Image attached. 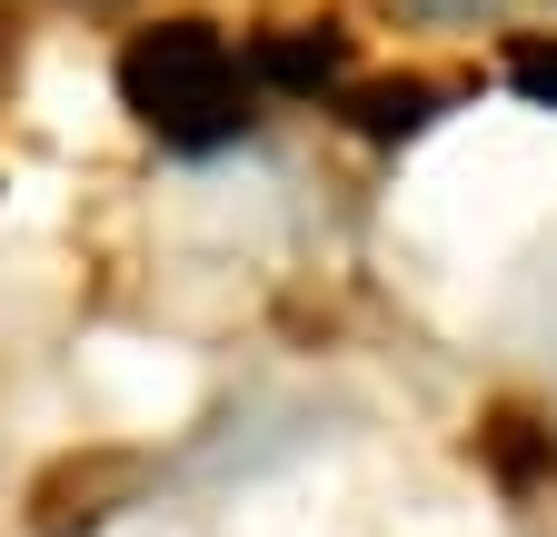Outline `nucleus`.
<instances>
[{
  "mask_svg": "<svg viewBox=\"0 0 557 537\" xmlns=\"http://www.w3.org/2000/svg\"><path fill=\"white\" fill-rule=\"evenodd\" d=\"M110 80H120V110L180 160H220L259 129V80H249L239 40L220 21H199V11L139 21L110 60Z\"/></svg>",
  "mask_w": 557,
  "mask_h": 537,
  "instance_id": "f257e3e1",
  "label": "nucleus"
},
{
  "mask_svg": "<svg viewBox=\"0 0 557 537\" xmlns=\"http://www.w3.org/2000/svg\"><path fill=\"white\" fill-rule=\"evenodd\" d=\"M139 488H150L139 448H81L30 478V537H100L120 508H139Z\"/></svg>",
  "mask_w": 557,
  "mask_h": 537,
  "instance_id": "f03ea898",
  "label": "nucleus"
},
{
  "mask_svg": "<svg viewBox=\"0 0 557 537\" xmlns=\"http://www.w3.org/2000/svg\"><path fill=\"white\" fill-rule=\"evenodd\" d=\"M468 100V80H429V71H388V80H348L329 110L348 140H369V150H408V140H429V129Z\"/></svg>",
  "mask_w": 557,
  "mask_h": 537,
  "instance_id": "7ed1b4c3",
  "label": "nucleus"
},
{
  "mask_svg": "<svg viewBox=\"0 0 557 537\" xmlns=\"http://www.w3.org/2000/svg\"><path fill=\"white\" fill-rule=\"evenodd\" d=\"M249 80H259V100H338L348 90V30L338 21H278V30H259L249 50Z\"/></svg>",
  "mask_w": 557,
  "mask_h": 537,
  "instance_id": "20e7f679",
  "label": "nucleus"
},
{
  "mask_svg": "<svg viewBox=\"0 0 557 537\" xmlns=\"http://www.w3.org/2000/svg\"><path fill=\"white\" fill-rule=\"evenodd\" d=\"M468 458L487 467V488H498V498H547V488H557V428H547L537 409H518V398L478 409Z\"/></svg>",
  "mask_w": 557,
  "mask_h": 537,
  "instance_id": "39448f33",
  "label": "nucleus"
},
{
  "mask_svg": "<svg viewBox=\"0 0 557 537\" xmlns=\"http://www.w3.org/2000/svg\"><path fill=\"white\" fill-rule=\"evenodd\" d=\"M498 80L528 110H557V30H508L498 40Z\"/></svg>",
  "mask_w": 557,
  "mask_h": 537,
  "instance_id": "423d86ee",
  "label": "nucleus"
},
{
  "mask_svg": "<svg viewBox=\"0 0 557 537\" xmlns=\"http://www.w3.org/2000/svg\"><path fill=\"white\" fill-rule=\"evenodd\" d=\"M537 11H557V0H537Z\"/></svg>",
  "mask_w": 557,
  "mask_h": 537,
  "instance_id": "0eeeda50",
  "label": "nucleus"
}]
</instances>
